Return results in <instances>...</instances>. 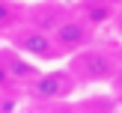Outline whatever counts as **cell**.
<instances>
[{
	"label": "cell",
	"instance_id": "cell-3",
	"mask_svg": "<svg viewBox=\"0 0 122 113\" xmlns=\"http://www.w3.org/2000/svg\"><path fill=\"white\" fill-rule=\"evenodd\" d=\"M21 48L30 54V57H42V59H48V57H51V51H54L51 39H48L45 33H36V30L21 36Z\"/></svg>",
	"mask_w": 122,
	"mask_h": 113
},
{
	"label": "cell",
	"instance_id": "cell-4",
	"mask_svg": "<svg viewBox=\"0 0 122 113\" xmlns=\"http://www.w3.org/2000/svg\"><path fill=\"white\" fill-rule=\"evenodd\" d=\"M33 92L39 95V98H57V95L66 92V74H45L39 77V80L33 83Z\"/></svg>",
	"mask_w": 122,
	"mask_h": 113
},
{
	"label": "cell",
	"instance_id": "cell-7",
	"mask_svg": "<svg viewBox=\"0 0 122 113\" xmlns=\"http://www.w3.org/2000/svg\"><path fill=\"white\" fill-rule=\"evenodd\" d=\"M3 21H9V6L0 3V24H3Z\"/></svg>",
	"mask_w": 122,
	"mask_h": 113
},
{
	"label": "cell",
	"instance_id": "cell-1",
	"mask_svg": "<svg viewBox=\"0 0 122 113\" xmlns=\"http://www.w3.org/2000/svg\"><path fill=\"white\" fill-rule=\"evenodd\" d=\"M75 69L77 74H83L86 80H107V77H113V59L107 57V54H95V51H86L81 54V57L75 59Z\"/></svg>",
	"mask_w": 122,
	"mask_h": 113
},
{
	"label": "cell",
	"instance_id": "cell-2",
	"mask_svg": "<svg viewBox=\"0 0 122 113\" xmlns=\"http://www.w3.org/2000/svg\"><path fill=\"white\" fill-rule=\"evenodd\" d=\"M86 27L77 21H63L57 30H54V39H57L60 48H81L83 42H86Z\"/></svg>",
	"mask_w": 122,
	"mask_h": 113
},
{
	"label": "cell",
	"instance_id": "cell-6",
	"mask_svg": "<svg viewBox=\"0 0 122 113\" xmlns=\"http://www.w3.org/2000/svg\"><path fill=\"white\" fill-rule=\"evenodd\" d=\"M107 15H110L107 6H89V18H92V21H104Z\"/></svg>",
	"mask_w": 122,
	"mask_h": 113
},
{
	"label": "cell",
	"instance_id": "cell-5",
	"mask_svg": "<svg viewBox=\"0 0 122 113\" xmlns=\"http://www.w3.org/2000/svg\"><path fill=\"white\" fill-rule=\"evenodd\" d=\"M9 65H12V71H15V74H21V77H27V74H33V69H30V65H24L21 59H15L9 54Z\"/></svg>",
	"mask_w": 122,
	"mask_h": 113
},
{
	"label": "cell",
	"instance_id": "cell-8",
	"mask_svg": "<svg viewBox=\"0 0 122 113\" xmlns=\"http://www.w3.org/2000/svg\"><path fill=\"white\" fill-rule=\"evenodd\" d=\"M6 80H9V71H6V69H3V65H0V86H3V83H6Z\"/></svg>",
	"mask_w": 122,
	"mask_h": 113
}]
</instances>
